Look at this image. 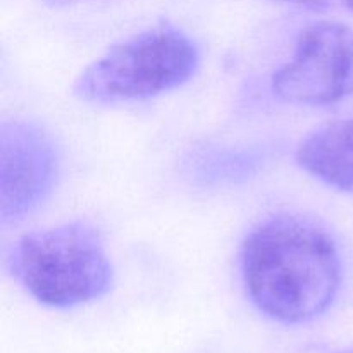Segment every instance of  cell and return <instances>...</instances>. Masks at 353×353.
<instances>
[{
	"instance_id": "8992f818",
	"label": "cell",
	"mask_w": 353,
	"mask_h": 353,
	"mask_svg": "<svg viewBox=\"0 0 353 353\" xmlns=\"http://www.w3.org/2000/svg\"><path fill=\"white\" fill-rule=\"evenodd\" d=\"M296 162L310 176L340 192H353V117L317 128L300 141Z\"/></svg>"
},
{
	"instance_id": "6da1fadb",
	"label": "cell",
	"mask_w": 353,
	"mask_h": 353,
	"mask_svg": "<svg viewBox=\"0 0 353 353\" xmlns=\"http://www.w3.org/2000/svg\"><path fill=\"white\" fill-rule=\"evenodd\" d=\"M241 276L252 303L269 319L303 324L323 316L341 285L336 241L316 221L276 214L241 247Z\"/></svg>"
},
{
	"instance_id": "9c48e42d",
	"label": "cell",
	"mask_w": 353,
	"mask_h": 353,
	"mask_svg": "<svg viewBox=\"0 0 353 353\" xmlns=\"http://www.w3.org/2000/svg\"><path fill=\"white\" fill-rule=\"evenodd\" d=\"M345 6H347L348 9H350L353 12V0H345Z\"/></svg>"
},
{
	"instance_id": "277c9868",
	"label": "cell",
	"mask_w": 353,
	"mask_h": 353,
	"mask_svg": "<svg viewBox=\"0 0 353 353\" xmlns=\"http://www.w3.org/2000/svg\"><path fill=\"white\" fill-rule=\"evenodd\" d=\"M271 90L292 105L323 107L353 95V30L334 21L300 31L293 54L271 78Z\"/></svg>"
},
{
	"instance_id": "ba28073f",
	"label": "cell",
	"mask_w": 353,
	"mask_h": 353,
	"mask_svg": "<svg viewBox=\"0 0 353 353\" xmlns=\"http://www.w3.org/2000/svg\"><path fill=\"white\" fill-rule=\"evenodd\" d=\"M43 2L50 3V6H71V3L81 2V0H43Z\"/></svg>"
},
{
	"instance_id": "52a82bcc",
	"label": "cell",
	"mask_w": 353,
	"mask_h": 353,
	"mask_svg": "<svg viewBox=\"0 0 353 353\" xmlns=\"http://www.w3.org/2000/svg\"><path fill=\"white\" fill-rule=\"evenodd\" d=\"M264 161L261 148L207 145L186 157L185 172L200 185H231L257 174Z\"/></svg>"
},
{
	"instance_id": "8fae6325",
	"label": "cell",
	"mask_w": 353,
	"mask_h": 353,
	"mask_svg": "<svg viewBox=\"0 0 353 353\" xmlns=\"http://www.w3.org/2000/svg\"><path fill=\"white\" fill-rule=\"evenodd\" d=\"M343 353H353V350H350V352H343Z\"/></svg>"
},
{
	"instance_id": "30bf717a",
	"label": "cell",
	"mask_w": 353,
	"mask_h": 353,
	"mask_svg": "<svg viewBox=\"0 0 353 353\" xmlns=\"http://www.w3.org/2000/svg\"><path fill=\"white\" fill-rule=\"evenodd\" d=\"M279 2H310V0H279Z\"/></svg>"
},
{
	"instance_id": "3957f363",
	"label": "cell",
	"mask_w": 353,
	"mask_h": 353,
	"mask_svg": "<svg viewBox=\"0 0 353 353\" xmlns=\"http://www.w3.org/2000/svg\"><path fill=\"white\" fill-rule=\"evenodd\" d=\"M200 48L174 26H155L114 45L76 78L72 93L88 103L147 100L188 83Z\"/></svg>"
},
{
	"instance_id": "5b68a950",
	"label": "cell",
	"mask_w": 353,
	"mask_h": 353,
	"mask_svg": "<svg viewBox=\"0 0 353 353\" xmlns=\"http://www.w3.org/2000/svg\"><path fill=\"white\" fill-rule=\"evenodd\" d=\"M61 157L50 134L31 121L0 124V221L14 224L54 192Z\"/></svg>"
},
{
	"instance_id": "7a4b0ae2",
	"label": "cell",
	"mask_w": 353,
	"mask_h": 353,
	"mask_svg": "<svg viewBox=\"0 0 353 353\" xmlns=\"http://www.w3.org/2000/svg\"><path fill=\"white\" fill-rule=\"evenodd\" d=\"M16 281L52 309H72L110 292L114 269L99 231L71 221L24 234L9 255Z\"/></svg>"
}]
</instances>
